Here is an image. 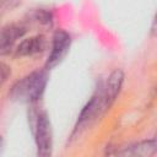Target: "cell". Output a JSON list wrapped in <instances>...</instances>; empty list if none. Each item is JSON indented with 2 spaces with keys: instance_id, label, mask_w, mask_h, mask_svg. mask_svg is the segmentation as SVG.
<instances>
[{
  "instance_id": "obj_1",
  "label": "cell",
  "mask_w": 157,
  "mask_h": 157,
  "mask_svg": "<svg viewBox=\"0 0 157 157\" xmlns=\"http://www.w3.org/2000/svg\"><path fill=\"white\" fill-rule=\"evenodd\" d=\"M47 82H48L47 70L34 71L25 76L22 80L17 81L13 85L11 90V97L21 102L36 103L42 98Z\"/></svg>"
},
{
  "instance_id": "obj_2",
  "label": "cell",
  "mask_w": 157,
  "mask_h": 157,
  "mask_svg": "<svg viewBox=\"0 0 157 157\" xmlns=\"http://www.w3.org/2000/svg\"><path fill=\"white\" fill-rule=\"evenodd\" d=\"M33 134L37 146V153L43 157L50 156L53 150V132L49 117L45 112H40L37 114L36 121L33 124Z\"/></svg>"
},
{
  "instance_id": "obj_3",
  "label": "cell",
  "mask_w": 157,
  "mask_h": 157,
  "mask_svg": "<svg viewBox=\"0 0 157 157\" xmlns=\"http://www.w3.org/2000/svg\"><path fill=\"white\" fill-rule=\"evenodd\" d=\"M70 45H71V36L66 31L63 29L56 31L53 36L52 50L45 63V70H52L53 67L59 65L69 53Z\"/></svg>"
},
{
  "instance_id": "obj_4",
  "label": "cell",
  "mask_w": 157,
  "mask_h": 157,
  "mask_svg": "<svg viewBox=\"0 0 157 157\" xmlns=\"http://www.w3.org/2000/svg\"><path fill=\"white\" fill-rule=\"evenodd\" d=\"M124 82V72L121 69H115L110 72L107 78L105 85L101 88L102 90V98H103V108L107 110L117 99L121 91V86Z\"/></svg>"
},
{
  "instance_id": "obj_5",
  "label": "cell",
  "mask_w": 157,
  "mask_h": 157,
  "mask_svg": "<svg viewBox=\"0 0 157 157\" xmlns=\"http://www.w3.org/2000/svg\"><path fill=\"white\" fill-rule=\"evenodd\" d=\"M26 33V27L20 23H11L4 27L0 32V55H7L11 53L23 34Z\"/></svg>"
},
{
  "instance_id": "obj_6",
  "label": "cell",
  "mask_w": 157,
  "mask_h": 157,
  "mask_svg": "<svg viewBox=\"0 0 157 157\" xmlns=\"http://www.w3.org/2000/svg\"><path fill=\"white\" fill-rule=\"evenodd\" d=\"M47 47V40L42 34H37L21 40L16 47V55L18 56H32L42 53Z\"/></svg>"
},
{
  "instance_id": "obj_7",
  "label": "cell",
  "mask_w": 157,
  "mask_h": 157,
  "mask_svg": "<svg viewBox=\"0 0 157 157\" xmlns=\"http://www.w3.org/2000/svg\"><path fill=\"white\" fill-rule=\"evenodd\" d=\"M156 152V141L147 140L135 144L132 146L126 147L124 151L118 152L119 155H128V156H150Z\"/></svg>"
},
{
  "instance_id": "obj_8",
  "label": "cell",
  "mask_w": 157,
  "mask_h": 157,
  "mask_svg": "<svg viewBox=\"0 0 157 157\" xmlns=\"http://www.w3.org/2000/svg\"><path fill=\"white\" fill-rule=\"evenodd\" d=\"M11 75V69L9 65L0 63V88L2 87V85L7 81L9 76Z\"/></svg>"
},
{
  "instance_id": "obj_9",
  "label": "cell",
  "mask_w": 157,
  "mask_h": 157,
  "mask_svg": "<svg viewBox=\"0 0 157 157\" xmlns=\"http://www.w3.org/2000/svg\"><path fill=\"white\" fill-rule=\"evenodd\" d=\"M0 146H1V136H0Z\"/></svg>"
}]
</instances>
